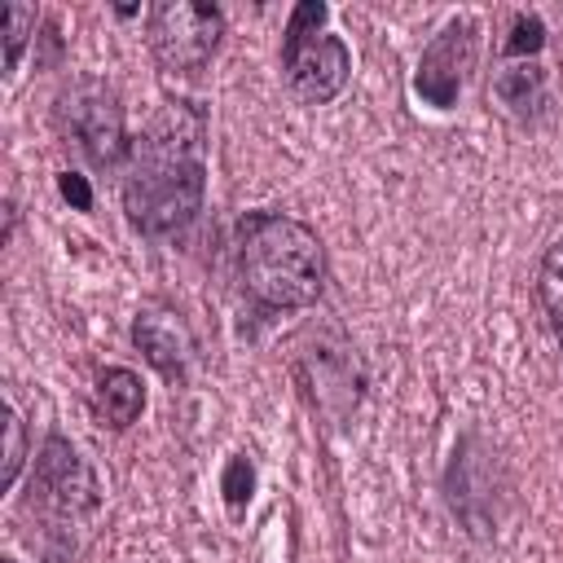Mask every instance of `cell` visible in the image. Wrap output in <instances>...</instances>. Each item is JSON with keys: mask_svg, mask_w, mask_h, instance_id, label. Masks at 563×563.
<instances>
[{"mask_svg": "<svg viewBox=\"0 0 563 563\" xmlns=\"http://www.w3.org/2000/svg\"><path fill=\"white\" fill-rule=\"evenodd\" d=\"M290 374L308 409L330 427H347L365 400V361L339 321H312L295 334Z\"/></svg>", "mask_w": 563, "mask_h": 563, "instance_id": "cell-4", "label": "cell"}, {"mask_svg": "<svg viewBox=\"0 0 563 563\" xmlns=\"http://www.w3.org/2000/svg\"><path fill=\"white\" fill-rule=\"evenodd\" d=\"M22 466H26V422H22V409L13 405V396H4V471H0L4 493H13Z\"/></svg>", "mask_w": 563, "mask_h": 563, "instance_id": "cell-16", "label": "cell"}, {"mask_svg": "<svg viewBox=\"0 0 563 563\" xmlns=\"http://www.w3.org/2000/svg\"><path fill=\"white\" fill-rule=\"evenodd\" d=\"M325 22L330 9L321 0H303L290 9L282 31V75L303 106H330L352 79V48L343 35L325 31Z\"/></svg>", "mask_w": 563, "mask_h": 563, "instance_id": "cell-6", "label": "cell"}, {"mask_svg": "<svg viewBox=\"0 0 563 563\" xmlns=\"http://www.w3.org/2000/svg\"><path fill=\"white\" fill-rule=\"evenodd\" d=\"M537 303H541L554 339L563 343V238H554L541 251V264H537Z\"/></svg>", "mask_w": 563, "mask_h": 563, "instance_id": "cell-13", "label": "cell"}, {"mask_svg": "<svg viewBox=\"0 0 563 563\" xmlns=\"http://www.w3.org/2000/svg\"><path fill=\"white\" fill-rule=\"evenodd\" d=\"M488 97L510 123H532L550 101L545 66L541 62H506V66H497L493 79H488Z\"/></svg>", "mask_w": 563, "mask_h": 563, "instance_id": "cell-12", "label": "cell"}, {"mask_svg": "<svg viewBox=\"0 0 563 563\" xmlns=\"http://www.w3.org/2000/svg\"><path fill=\"white\" fill-rule=\"evenodd\" d=\"M479 62V22L471 13H453L418 53L413 66V97L440 114H449Z\"/></svg>", "mask_w": 563, "mask_h": 563, "instance_id": "cell-9", "label": "cell"}, {"mask_svg": "<svg viewBox=\"0 0 563 563\" xmlns=\"http://www.w3.org/2000/svg\"><path fill=\"white\" fill-rule=\"evenodd\" d=\"M35 26H40V13H35L31 4H18V0L4 4V75H13V70L22 66L26 44L40 40Z\"/></svg>", "mask_w": 563, "mask_h": 563, "instance_id": "cell-14", "label": "cell"}, {"mask_svg": "<svg viewBox=\"0 0 563 563\" xmlns=\"http://www.w3.org/2000/svg\"><path fill=\"white\" fill-rule=\"evenodd\" d=\"M88 409H92V422L101 431H128L145 413V378L128 365H106L92 378Z\"/></svg>", "mask_w": 563, "mask_h": 563, "instance_id": "cell-11", "label": "cell"}, {"mask_svg": "<svg viewBox=\"0 0 563 563\" xmlns=\"http://www.w3.org/2000/svg\"><path fill=\"white\" fill-rule=\"evenodd\" d=\"M444 501L466 537H475V541L497 537L506 501H510V471H506L501 453L479 431L457 435L449 466H444Z\"/></svg>", "mask_w": 563, "mask_h": 563, "instance_id": "cell-7", "label": "cell"}, {"mask_svg": "<svg viewBox=\"0 0 563 563\" xmlns=\"http://www.w3.org/2000/svg\"><path fill=\"white\" fill-rule=\"evenodd\" d=\"M545 48V22L541 13H515L510 26H506V40H501V57L506 62H537V53Z\"/></svg>", "mask_w": 563, "mask_h": 563, "instance_id": "cell-15", "label": "cell"}, {"mask_svg": "<svg viewBox=\"0 0 563 563\" xmlns=\"http://www.w3.org/2000/svg\"><path fill=\"white\" fill-rule=\"evenodd\" d=\"M224 9L198 0H158L145 13V44L158 70L167 75H198L224 40Z\"/></svg>", "mask_w": 563, "mask_h": 563, "instance_id": "cell-8", "label": "cell"}, {"mask_svg": "<svg viewBox=\"0 0 563 563\" xmlns=\"http://www.w3.org/2000/svg\"><path fill=\"white\" fill-rule=\"evenodd\" d=\"M97 510H101L97 471L88 466L75 440H66L62 431H48L44 444L35 449V466H31L26 501H22V515L35 528L26 532L31 545L48 563H70L84 550Z\"/></svg>", "mask_w": 563, "mask_h": 563, "instance_id": "cell-3", "label": "cell"}, {"mask_svg": "<svg viewBox=\"0 0 563 563\" xmlns=\"http://www.w3.org/2000/svg\"><path fill=\"white\" fill-rule=\"evenodd\" d=\"M57 194L75 207V211H92V185H88V176L84 172H57Z\"/></svg>", "mask_w": 563, "mask_h": 563, "instance_id": "cell-18", "label": "cell"}, {"mask_svg": "<svg viewBox=\"0 0 563 563\" xmlns=\"http://www.w3.org/2000/svg\"><path fill=\"white\" fill-rule=\"evenodd\" d=\"M220 493H224V501H229L233 515L246 510V501H251V493H255V462H251V453H233V457L224 462Z\"/></svg>", "mask_w": 563, "mask_h": 563, "instance_id": "cell-17", "label": "cell"}, {"mask_svg": "<svg viewBox=\"0 0 563 563\" xmlns=\"http://www.w3.org/2000/svg\"><path fill=\"white\" fill-rule=\"evenodd\" d=\"M128 334H132V347L167 383H185L189 378V365L198 356V339H194V325L185 321L180 308H172V303H145V308H136Z\"/></svg>", "mask_w": 563, "mask_h": 563, "instance_id": "cell-10", "label": "cell"}, {"mask_svg": "<svg viewBox=\"0 0 563 563\" xmlns=\"http://www.w3.org/2000/svg\"><path fill=\"white\" fill-rule=\"evenodd\" d=\"M233 277L255 312H303L325 295V246L286 211H246L233 224Z\"/></svg>", "mask_w": 563, "mask_h": 563, "instance_id": "cell-2", "label": "cell"}, {"mask_svg": "<svg viewBox=\"0 0 563 563\" xmlns=\"http://www.w3.org/2000/svg\"><path fill=\"white\" fill-rule=\"evenodd\" d=\"M211 114L194 97H163L150 123L132 136L123 163V216L141 238H180L207 202Z\"/></svg>", "mask_w": 563, "mask_h": 563, "instance_id": "cell-1", "label": "cell"}, {"mask_svg": "<svg viewBox=\"0 0 563 563\" xmlns=\"http://www.w3.org/2000/svg\"><path fill=\"white\" fill-rule=\"evenodd\" d=\"M53 132L62 150H70L92 172H114L128 163L132 136H128V110L123 97L101 79H70L53 97Z\"/></svg>", "mask_w": 563, "mask_h": 563, "instance_id": "cell-5", "label": "cell"}, {"mask_svg": "<svg viewBox=\"0 0 563 563\" xmlns=\"http://www.w3.org/2000/svg\"><path fill=\"white\" fill-rule=\"evenodd\" d=\"M0 563H18V559H0Z\"/></svg>", "mask_w": 563, "mask_h": 563, "instance_id": "cell-19", "label": "cell"}]
</instances>
